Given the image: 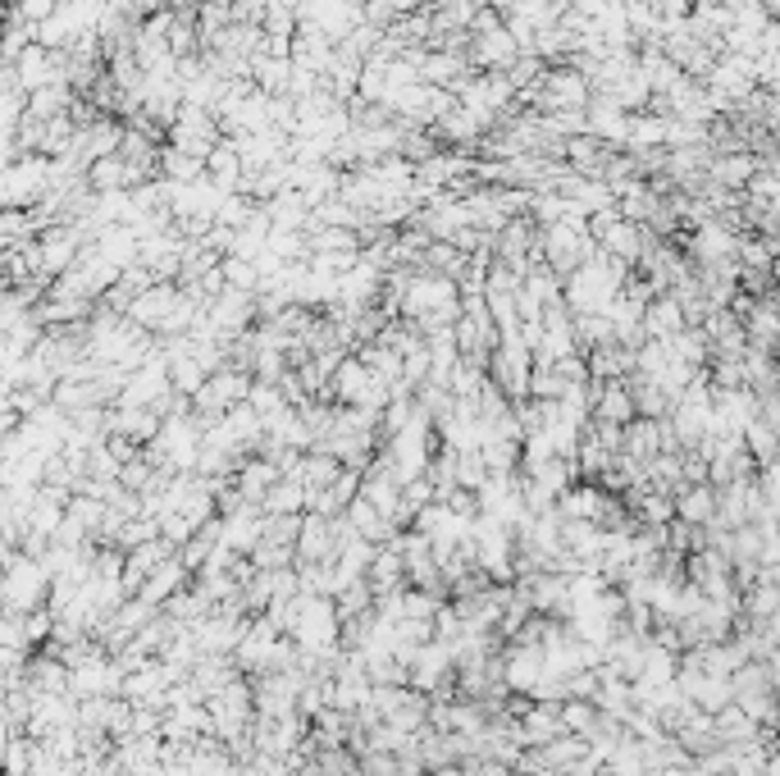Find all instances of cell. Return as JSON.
Listing matches in <instances>:
<instances>
[{
	"label": "cell",
	"mask_w": 780,
	"mask_h": 776,
	"mask_svg": "<svg viewBox=\"0 0 780 776\" xmlns=\"http://www.w3.org/2000/svg\"><path fill=\"white\" fill-rule=\"evenodd\" d=\"M585 365H589V380H594V384L626 380V375H634V348H621V343L594 348V357H589Z\"/></svg>",
	"instance_id": "8"
},
{
	"label": "cell",
	"mask_w": 780,
	"mask_h": 776,
	"mask_svg": "<svg viewBox=\"0 0 780 776\" xmlns=\"http://www.w3.org/2000/svg\"><path fill=\"white\" fill-rule=\"evenodd\" d=\"M275 480H279V466L269 457L265 461H247L243 470H237V498H265Z\"/></svg>",
	"instance_id": "11"
},
{
	"label": "cell",
	"mask_w": 780,
	"mask_h": 776,
	"mask_svg": "<svg viewBox=\"0 0 780 776\" xmlns=\"http://www.w3.org/2000/svg\"><path fill=\"white\" fill-rule=\"evenodd\" d=\"M480 6H484V0H480Z\"/></svg>",
	"instance_id": "14"
},
{
	"label": "cell",
	"mask_w": 780,
	"mask_h": 776,
	"mask_svg": "<svg viewBox=\"0 0 780 776\" xmlns=\"http://www.w3.org/2000/svg\"><path fill=\"white\" fill-rule=\"evenodd\" d=\"M19 78H23V87H51V55L28 51L23 64H19Z\"/></svg>",
	"instance_id": "12"
},
{
	"label": "cell",
	"mask_w": 780,
	"mask_h": 776,
	"mask_svg": "<svg viewBox=\"0 0 780 776\" xmlns=\"http://www.w3.org/2000/svg\"><path fill=\"white\" fill-rule=\"evenodd\" d=\"M675 512H681V521H690V525L712 521V517H717V489H712V485H690L681 498H675Z\"/></svg>",
	"instance_id": "9"
},
{
	"label": "cell",
	"mask_w": 780,
	"mask_h": 776,
	"mask_svg": "<svg viewBox=\"0 0 780 776\" xmlns=\"http://www.w3.org/2000/svg\"><path fill=\"white\" fill-rule=\"evenodd\" d=\"M74 256V238H64V233H60V238H46V247H42V261L51 265V269H60L64 261H70Z\"/></svg>",
	"instance_id": "13"
},
{
	"label": "cell",
	"mask_w": 780,
	"mask_h": 776,
	"mask_svg": "<svg viewBox=\"0 0 780 776\" xmlns=\"http://www.w3.org/2000/svg\"><path fill=\"white\" fill-rule=\"evenodd\" d=\"M480 132H484V124L474 119L466 106H452L444 119H438V138L452 142V147H470L474 138H480Z\"/></svg>",
	"instance_id": "10"
},
{
	"label": "cell",
	"mask_w": 780,
	"mask_h": 776,
	"mask_svg": "<svg viewBox=\"0 0 780 776\" xmlns=\"http://www.w3.org/2000/svg\"><path fill=\"white\" fill-rule=\"evenodd\" d=\"M169 128H174V151H183V156H192V160H201V164H206L211 147L220 142V124H215L211 110H192V106H183L179 119L169 124Z\"/></svg>",
	"instance_id": "3"
},
{
	"label": "cell",
	"mask_w": 780,
	"mask_h": 776,
	"mask_svg": "<svg viewBox=\"0 0 780 776\" xmlns=\"http://www.w3.org/2000/svg\"><path fill=\"white\" fill-rule=\"evenodd\" d=\"M521 55V46H516V38L506 32L502 23L498 28H489V32H470V64H480L484 74H506L512 70V60Z\"/></svg>",
	"instance_id": "5"
},
{
	"label": "cell",
	"mask_w": 780,
	"mask_h": 776,
	"mask_svg": "<svg viewBox=\"0 0 780 776\" xmlns=\"http://www.w3.org/2000/svg\"><path fill=\"white\" fill-rule=\"evenodd\" d=\"M598 252L602 256H612V261H621L626 269L630 265H639V256H643V247H649L653 238H649V233H643V224H630V220H612V224H607L602 233H598Z\"/></svg>",
	"instance_id": "6"
},
{
	"label": "cell",
	"mask_w": 780,
	"mask_h": 776,
	"mask_svg": "<svg viewBox=\"0 0 780 776\" xmlns=\"http://www.w3.org/2000/svg\"><path fill=\"white\" fill-rule=\"evenodd\" d=\"M247 389H252V370H243V365H220L215 375H206V384H201L196 393H192V402H196V421L201 425H211V421H220L228 407H237V402H247Z\"/></svg>",
	"instance_id": "1"
},
{
	"label": "cell",
	"mask_w": 780,
	"mask_h": 776,
	"mask_svg": "<svg viewBox=\"0 0 780 776\" xmlns=\"http://www.w3.org/2000/svg\"><path fill=\"white\" fill-rule=\"evenodd\" d=\"M201 429H206V425H201L196 416H169L160 429H156V453L169 461V466H196V453H201Z\"/></svg>",
	"instance_id": "2"
},
{
	"label": "cell",
	"mask_w": 780,
	"mask_h": 776,
	"mask_svg": "<svg viewBox=\"0 0 780 776\" xmlns=\"http://www.w3.org/2000/svg\"><path fill=\"white\" fill-rule=\"evenodd\" d=\"M735 247H739V233L722 220H703L694 224V238H690V252L703 269H717V265H735Z\"/></svg>",
	"instance_id": "4"
},
{
	"label": "cell",
	"mask_w": 780,
	"mask_h": 776,
	"mask_svg": "<svg viewBox=\"0 0 780 776\" xmlns=\"http://www.w3.org/2000/svg\"><path fill=\"white\" fill-rule=\"evenodd\" d=\"M685 329V311L671 293H658L649 307H643V339H675Z\"/></svg>",
	"instance_id": "7"
}]
</instances>
